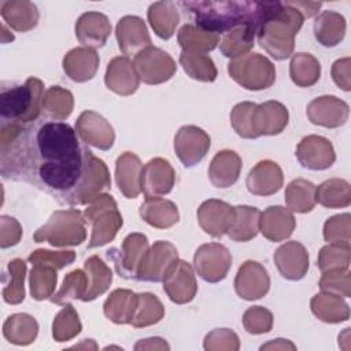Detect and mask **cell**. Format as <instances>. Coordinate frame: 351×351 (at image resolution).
I'll return each instance as SVG.
<instances>
[{
    "label": "cell",
    "instance_id": "ffe728a7",
    "mask_svg": "<svg viewBox=\"0 0 351 351\" xmlns=\"http://www.w3.org/2000/svg\"><path fill=\"white\" fill-rule=\"evenodd\" d=\"M299 163L308 170L329 169L336 160V152L332 143L318 134H310L300 140L296 147Z\"/></svg>",
    "mask_w": 351,
    "mask_h": 351
},
{
    "label": "cell",
    "instance_id": "8992f818",
    "mask_svg": "<svg viewBox=\"0 0 351 351\" xmlns=\"http://www.w3.org/2000/svg\"><path fill=\"white\" fill-rule=\"evenodd\" d=\"M84 217L92 225L88 248H96L112 241L123 225L115 199L108 193H100L84 210Z\"/></svg>",
    "mask_w": 351,
    "mask_h": 351
},
{
    "label": "cell",
    "instance_id": "83f0119b",
    "mask_svg": "<svg viewBox=\"0 0 351 351\" xmlns=\"http://www.w3.org/2000/svg\"><path fill=\"white\" fill-rule=\"evenodd\" d=\"M99 55L96 49L88 47H78L69 51L63 60V71L75 82H86L92 80L99 69Z\"/></svg>",
    "mask_w": 351,
    "mask_h": 351
},
{
    "label": "cell",
    "instance_id": "7c38bea8",
    "mask_svg": "<svg viewBox=\"0 0 351 351\" xmlns=\"http://www.w3.org/2000/svg\"><path fill=\"white\" fill-rule=\"evenodd\" d=\"M210 136L199 126L185 125L174 136V151L185 167L197 165L208 152Z\"/></svg>",
    "mask_w": 351,
    "mask_h": 351
},
{
    "label": "cell",
    "instance_id": "9f6ffc18",
    "mask_svg": "<svg viewBox=\"0 0 351 351\" xmlns=\"http://www.w3.org/2000/svg\"><path fill=\"white\" fill-rule=\"evenodd\" d=\"M243 326L251 335L267 333L273 328V314L262 306H252L243 314Z\"/></svg>",
    "mask_w": 351,
    "mask_h": 351
},
{
    "label": "cell",
    "instance_id": "8d00e7d4",
    "mask_svg": "<svg viewBox=\"0 0 351 351\" xmlns=\"http://www.w3.org/2000/svg\"><path fill=\"white\" fill-rule=\"evenodd\" d=\"M38 335V324L34 317L26 313L10 315L3 324V336L8 343L16 346L32 344Z\"/></svg>",
    "mask_w": 351,
    "mask_h": 351
},
{
    "label": "cell",
    "instance_id": "603a6c76",
    "mask_svg": "<svg viewBox=\"0 0 351 351\" xmlns=\"http://www.w3.org/2000/svg\"><path fill=\"white\" fill-rule=\"evenodd\" d=\"M274 263L280 274L291 281L302 280L308 270L310 256L306 247L299 241H287L274 252Z\"/></svg>",
    "mask_w": 351,
    "mask_h": 351
},
{
    "label": "cell",
    "instance_id": "be15d7a7",
    "mask_svg": "<svg viewBox=\"0 0 351 351\" xmlns=\"http://www.w3.org/2000/svg\"><path fill=\"white\" fill-rule=\"evenodd\" d=\"M289 5L295 7L303 18H311L318 14V10L321 8L322 3L319 1H287Z\"/></svg>",
    "mask_w": 351,
    "mask_h": 351
},
{
    "label": "cell",
    "instance_id": "ac0fdd59",
    "mask_svg": "<svg viewBox=\"0 0 351 351\" xmlns=\"http://www.w3.org/2000/svg\"><path fill=\"white\" fill-rule=\"evenodd\" d=\"M115 37L121 52L126 58H134L141 51L151 47V37L145 22L136 15H125L118 21Z\"/></svg>",
    "mask_w": 351,
    "mask_h": 351
},
{
    "label": "cell",
    "instance_id": "94428289",
    "mask_svg": "<svg viewBox=\"0 0 351 351\" xmlns=\"http://www.w3.org/2000/svg\"><path fill=\"white\" fill-rule=\"evenodd\" d=\"M22 226L21 223L10 215L0 217V247L8 248L16 245L22 239Z\"/></svg>",
    "mask_w": 351,
    "mask_h": 351
},
{
    "label": "cell",
    "instance_id": "8fae6325",
    "mask_svg": "<svg viewBox=\"0 0 351 351\" xmlns=\"http://www.w3.org/2000/svg\"><path fill=\"white\" fill-rule=\"evenodd\" d=\"M149 248L145 234L134 232L128 234L119 250L111 248L107 251V256L114 262L117 273L123 278H134L137 270L143 262V258Z\"/></svg>",
    "mask_w": 351,
    "mask_h": 351
},
{
    "label": "cell",
    "instance_id": "e7e4bbea",
    "mask_svg": "<svg viewBox=\"0 0 351 351\" xmlns=\"http://www.w3.org/2000/svg\"><path fill=\"white\" fill-rule=\"evenodd\" d=\"M170 346L160 337H148L138 340L134 344V350H169Z\"/></svg>",
    "mask_w": 351,
    "mask_h": 351
},
{
    "label": "cell",
    "instance_id": "680465c9",
    "mask_svg": "<svg viewBox=\"0 0 351 351\" xmlns=\"http://www.w3.org/2000/svg\"><path fill=\"white\" fill-rule=\"evenodd\" d=\"M74 259H75V252L71 250L49 251V250H44V248L33 251L27 258V261H29V263H32V266L33 265H47L56 270H60L64 266L71 265L74 262Z\"/></svg>",
    "mask_w": 351,
    "mask_h": 351
},
{
    "label": "cell",
    "instance_id": "74e56055",
    "mask_svg": "<svg viewBox=\"0 0 351 351\" xmlns=\"http://www.w3.org/2000/svg\"><path fill=\"white\" fill-rule=\"evenodd\" d=\"M84 270L88 276V289L82 302H92L107 292L112 282V271L97 255H92L85 261Z\"/></svg>",
    "mask_w": 351,
    "mask_h": 351
},
{
    "label": "cell",
    "instance_id": "91938a15",
    "mask_svg": "<svg viewBox=\"0 0 351 351\" xmlns=\"http://www.w3.org/2000/svg\"><path fill=\"white\" fill-rule=\"evenodd\" d=\"M203 348L206 351H237L240 348L239 336L228 328L214 329L206 335Z\"/></svg>",
    "mask_w": 351,
    "mask_h": 351
},
{
    "label": "cell",
    "instance_id": "5b68a950",
    "mask_svg": "<svg viewBox=\"0 0 351 351\" xmlns=\"http://www.w3.org/2000/svg\"><path fill=\"white\" fill-rule=\"evenodd\" d=\"M85 223L84 213L80 210H58L34 232L33 240L36 243H48L52 247L80 245L86 239Z\"/></svg>",
    "mask_w": 351,
    "mask_h": 351
},
{
    "label": "cell",
    "instance_id": "9a60e30c",
    "mask_svg": "<svg viewBox=\"0 0 351 351\" xmlns=\"http://www.w3.org/2000/svg\"><path fill=\"white\" fill-rule=\"evenodd\" d=\"M176 182V171L165 158H154L143 166L140 188L145 197H159L171 192Z\"/></svg>",
    "mask_w": 351,
    "mask_h": 351
},
{
    "label": "cell",
    "instance_id": "bcb514c9",
    "mask_svg": "<svg viewBox=\"0 0 351 351\" xmlns=\"http://www.w3.org/2000/svg\"><path fill=\"white\" fill-rule=\"evenodd\" d=\"M137 295L138 302L130 325L133 328H147L162 321L165 317V307L159 298L151 292H141Z\"/></svg>",
    "mask_w": 351,
    "mask_h": 351
},
{
    "label": "cell",
    "instance_id": "7bdbcfd3",
    "mask_svg": "<svg viewBox=\"0 0 351 351\" xmlns=\"http://www.w3.org/2000/svg\"><path fill=\"white\" fill-rule=\"evenodd\" d=\"M289 77L300 88L315 85L321 77V64L318 59L307 52H296L289 62Z\"/></svg>",
    "mask_w": 351,
    "mask_h": 351
},
{
    "label": "cell",
    "instance_id": "7a4b0ae2",
    "mask_svg": "<svg viewBox=\"0 0 351 351\" xmlns=\"http://www.w3.org/2000/svg\"><path fill=\"white\" fill-rule=\"evenodd\" d=\"M281 1H180L178 4L193 16L195 25L203 30L225 34L239 26H252L259 30L263 22L280 7Z\"/></svg>",
    "mask_w": 351,
    "mask_h": 351
},
{
    "label": "cell",
    "instance_id": "4fadbf2b",
    "mask_svg": "<svg viewBox=\"0 0 351 351\" xmlns=\"http://www.w3.org/2000/svg\"><path fill=\"white\" fill-rule=\"evenodd\" d=\"M111 188V178L107 165L93 155V152L88 158L85 173L81 178L78 189L74 195L71 206H84L89 204L95 197L104 191Z\"/></svg>",
    "mask_w": 351,
    "mask_h": 351
},
{
    "label": "cell",
    "instance_id": "ba28073f",
    "mask_svg": "<svg viewBox=\"0 0 351 351\" xmlns=\"http://www.w3.org/2000/svg\"><path fill=\"white\" fill-rule=\"evenodd\" d=\"M134 67L143 81L147 85H158L169 81L177 71L174 59L163 49L156 47H148L133 58Z\"/></svg>",
    "mask_w": 351,
    "mask_h": 351
},
{
    "label": "cell",
    "instance_id": "3957f363",
    "mask_svg": "<svg viewBox=\"0 0 351 351\" xmlns=\"http://www.w3.org/2000/svg\"><path fill=\"white\" fill-rule=\"evenodd\" d=\"M303 15L287 1L263 22L256 33L258 44L276 60L288 59L295 48V37L303 25Z\"/></svg>",
    "mask_w": 351,
    "mask_h": 351
},
{
    "label": "cell",
    "instance_id": "f6af8a7d",
    "mask_svg": "<svg viewBox=\"0 0 351 351\" xmlns=\"http://www.w3.org/2000/svg\"><path fill=\"white\" fill-rule=\"evenodd\" d=\"M287 208L292 213L306 214L315 207V185L304 178L291 181L285 188Z\"/></svg>",
    "mask_w": 351,
    "mask_h": 351
},
{
    "label": "cell",
    "instance_id": "e575fe53",
    "mask_svg": "<svg viewBox=\"0 0 351 351\" xmlns=\"http://www.w3.org/2000/svg\"><path fill=\"white\" fill-rule=\"evenodd\" d=\"M147 18L154 33L163 40H169L174 34L180 22V14L176 3L169 0L152 3L148 7Z\"/></svg>",
    "mask_w": 351,
    "mask_h": 351
},
{
    "label": "cell",
    "instance_id": "f35d334b",
    "mask_svg": "<svg viewBox=\"0 0 351 351\" xmlns=\"http://www.w3.org/2000/svg\"><path fill=\"white\" fill-rule=\"evenodd\" d=\"M259 217L261 211L256 207L236 206L233 222L226 234L237 243L252 240L259 232Z\"/></svg>",
    "mask_w": 351,
    "mask_h": 351
},
{
    "label": "cell",
    "instance_id": "db71d44e",
    "mask_svg": "<svg viewBox=\"0 0 351 351\" xmlns=\"http://www.w3.org/2000/svg\"><path fill=\"white\" fill-rule=\"evenodd\" d=\"M319 288L322 292L339 295L341 298L351 296V274L348 269H337L324 271L319 278Z\"/></svg>",
    "mask_w": 351,
    "mask_h": 351
},
{
    "label": "cell",
    "instance_id": "d4e9b609",
    "mask_svg": "<svg viewBox=\"0 0 351 351\" xmlns=\"http://www.w3.org/2000/svg\"><path fill=\"white\" fill-rule=\"evenodd\" d=\"M284 184V174L278 163L265 159L258 162L248 173L245 185L255 196H270L277 193Z\"/></svg>",
    "mask_w": 351,
    "mask_h": 351
},
{
    "label": "cell",
    "instance_id": "ee69618b",
    "mask_svg": "<svg viewBox=\"0 0 351 351\" xmlns=\"http://www.w3.org/2000/svg\"><path fill=\"white\" fill-rule=\"evenodd\" d=\"M315 202L326 208L348 207L351 204V185L343 178H329L315 186Z\"/></svg>",
    "mask_w": 351,
    "mask_h": 351
},
{
    "label": "cell",
    "instance_id": "6f0895ef",
    "mask_svg": "<svg viewBox=\"0 0 351 351\" xmlns=\"http://www.w3.org/2000/svg\"><path fill=\"white\" fill-rule=\"evenodd\" d=\"M255 103L241 101L237 103L230 112V123L233 130L241 138H255L252 132V111Z\"/></svg>",
    "mask_w": 351,
    "mask_h": 351
},
{
    "label": "cell",
    "instance_id": "f546056e",
    "mask_svg": "<svg viewBox=\"0 0 351 351\" xmlns=\"http://www.w3.org/2000/svg\"><path fill=\"white\" fill-rule=\"evenodd\" d=\"M241 165V158L236 151H218L208 166V178L211 184L217 188L232 186L239 180Z\"/></svg>",
    "mask_w": 351,
    "mask_h": 351
},
{
    "label": "cell",
    "instance_id": "f1b7e54d",
    "mask_svg": "<svg viewBox=\"0 0 351 351\" xmlns=\"http://www.w3.org/2000/svg\"><path fill=\"white\" fill-rule=\"evenodd\" d=\"M143 163L134 152H123L115 162V182L121 193L128 199H136L140 192V176Z\"/></svg>",
    "mask_w": 351,
    "mask_h": 351
},
{
    "label": "cell",
    "instance_id": "836d02e7",
    "mask_svg": "<svg viewBox=\"0 0 351 351\" xmlns=\"http://www.w3.org/2000/svg\"><path fill=\"white\" fill-rule=\"evenodd\" d=\"M310 307L313 314L326 322V324H339L350 318V307L346 300L335 293L321 292L311 298Z\"/></svg>",
    "mask_w": 351,
    "mask_h": 351
},
{
    "label": "cell",
    "instance_id": "1f68e13d",
    "mask_svg": "<svg viewBox=\"0 0 351 351\" xmlns=\"http://www.w3.org/2000/svg\"><path fill=\"white\" fill-rule=\"evenodd\" d=\"M143 221L156 229H167L180 219L178 208L174 202L163 197H145L138 208Z\"/></svg>",
    "mask_w": 351,
    "mask_h": 351
},
{
    "label": "cell",
    "instance_id": "7dc6e473",
    "mask_svg": "<svg viewBox=\"0 0 351 351\" xmlns=\"http://www.w3.org/2000/svg\"><path fill=\"white\" fill-rule=\"evenodd\" d=\"M178 62L182 66L184 71L196 81L213 82L218 75L213 59L206 53H192L182 51L180 53Z\"/></svg>",
    "mask_w": 351,
    "mask_h": 351
},
{
    "label": "cell",
    "instance_id": "4dcf8cb0",
    "mask_svg": "<svg viewBox=\"0 0 351 351\" xmlns=\"http://www.w3.org/2000/svg\"><path fill=\"white\" fill-rule=\"evenodd\" d=\"M0 15L5 25L16 32H29L38 23L37 5L27 0H5L0 4Z\"/></svg>",
    "mask_w": 351,
    "mask_h": 351
},
{
    "label": "cell",
    "instance_id": "277c9868",
    "mask_svg": "<svg viewBox=\"0 0 351 351\" xmlns=\"http://www.w3.org/2000/svg\"><path fill=\"white\" fill-rule=\"evenodd\" d=\"M44 84L37 77H29L23 85L1 84L0 115L1 122L27 125L40 118Z\"/></svg>",
    "mask_w": 351,
    "mask_h": 351
},
{
    "label": "cell",
    "instance_id": "60d3db41",
    "mask_svg": "<svg viewBox=\"0 0 351 351\" xmlns=\"http://www.w3.org/2000/svg\"><path fill=\"white\" fill-rule=\"evenodd\" d=\"M74 108V96L70 90L53 85L49 86L41 101V110L45 114V118L52 121H64L70 117Z\"/></svg>",
    "mask_w": 351,
    "mask_h": 351
},
{
    "label": "cell",
    "instance_id": "30bf717a",
    "mask_svg": "<svg viewBox=\"0 0 351 351\" xmlns=\"http://www.w3.org/2000/svg\"><path fill=\"white\" fill-rule=\"evenodd\" d=\"M193 265L204 281L214 284L226 278L232 267V255L223 244L207 243L196 250Z\"/></svg>",
    "mask_w": 351,
    "mask_h": 351
},
{
    "label": "cell",
    "instance_id": "e0dca14e",
    "mask_svg": "<svg viewBox=\"0 0 351 351\" xmlns=\"http://www.w3.org/2000/svg\"><path fill=\"white\" fill-rule=\"evenodd\" d=\"M306 114L311 123L333 129L347 122L350 108L344 100L332 95H325L313 99L307 104Z\"/></svg>",
    "mask_w": 351,
    "mask_h": 351
},
{
    "label": "cell",
    "instance_id": "f907efd6",
    "mask_svg": "<svg viewBox=\"0 0 351 351\" xmlns=\"http://www.w3.org/2000/svg\"><path fill=\"white\" fill-rule=\"evenodd\" d=\"M82 324L80 321L78 313L73 304L66 303L63 308L55 315L52 322V337L58 343L69 341L80 335Z\"/></svg>",
    "mask_w": 351,
    "mask_h": 351
},
{
    "label": "cell",
    "instance_id": "44dd1931",
    "mask_svg": "<svg viewBox=\"0 0 351 351\" xmlns=\"http://www.w3.org/2000/svg\"><path fill=\"white\" fill-rule=\"evenodd\" d=\"M234 217V207L218 199L204 200L197 208V222L204 233L221 239L228 233Z\"/></svg>",
    "mask_w": 351,
    "mask_h": 351
},
{
    "label": "cell",
    "instance_id": "9c48e42d",
    "mask_svg": "<svg viewBox=\"0 0 351 351\" xmlns=\"http://www.w3.org/2000/svg\"><path fill=\"white\" fill-rule=\"evenodd\" d=\"M177 262V248L170 241L158 240L147 250L143 262L137 270L136 280L148 282L163 281Z\"/></svg>",
    "mask_w": 351,
    "mask_h": 351
},
{
    "label": "cell",
    "instance_id": "816d5d0a",
    "mask_svg": "<svg viewBox=\"0 0 351 351\" xmlns=\"http://www.w3.org/2000/svg\"><path fill=\"white\" fill-rule=\"evenodd\" d=\"M86 289H88V276L85 270L75 269L69 274H66L59 291L51 296V302L55 304L63 306L70 300H75V299L82 300V298L86 293Z\"/></svg>",
    "mask_w": 351,
    "mask_h": 351
},
{
    "label": "cell",
    "instance_id": "b9f144b4",
    "mask_svg": "<svg viewBox=\"0 0 351 351\" xmlns=\"http://www.w3.org/2000/svg\"><path fill=\"white\" fill-rule=\"evenodd\" d=\"M258 29L252 26H239L225 33L219 41V51L225 58L237 59L247 53L254 47Z\"/></svg>",
    "mask_w": 351,
    "mask_h": 351
},
{
    "label": "cell",
    "instance_id": "681fc988",
    "mask_svg": "<svg viewBox=\"0 0 351 351\" xmlns=\"http://www.w3.org/2000/svg\"><path fill=\"white\" fill-rule=\"evenodd\" d=\"M56 271V269L47 265H33L29 274V285L34 300L51 299L58 282Z\"/></svg>",
    "mask_w": 351,
    "mask_h": 351
},
{
    "label": "cell",
    "instance_id": "ab89813d",
    "mask_svg": "<svg viewBox=\"0 0 351 351\" xmlns=\"http://www.w3.org/2000/svg\"><path fill=\"white\" fill-rule=\"evenodd\" d=\"M177 41L184 52L207 53L219 44V36L203 30L193 23H186L178 30Z\"/></svg>",
    "mask_w": 351,
    "mask_h": 351
},
{
    "label": "cell",
    "instance_id": "11a10c76",
    "mask_svg": "<svg viewBox=\"0 0 351 351\" xmlns=\"http://www.w3.org/2000/svg\"><path fill=\"white\" fill-rule=\"evenodd\" d=\"M350 214H339L326 219L324 223V239L328 243L350 245L351 241V219Z\"/></svg>",
    "mask_w": 351,
    "mask_h": 351
},
{
    "label": "cell",
    "instance_id": "2e32d148",
    "mask_svg": "<svg viewBox=\"0 0 351 351\" xmlns=\"http://www.w3.org/2000/svg\"><path fill=\"white\" fill-rule=\"evenodd\" d=\"M270 289L267 270L256 261H245L234 277V291L244 300L262 299Z\"/></svg>",
    "mask_w": 351,
    "mask_h": 351
},
{
    "label": "cell",
    "instance_id": "03108f58",
    "mask_svg": "<svg viewBox=\"0 0 351 351\" xmlns=\"http://www.w3.org/2000/svg\"><path fill=\"white\" fill-rule=\"evenodd\" d=\"M261 350H296V346L287 339H274L261 346Z\"/></svg>",
    "mask_w": 351,
    "mask_h": 351
},
{
    "label": "cell",
    "instance_id": "c3c4849f",
    "mask_svg": "<svg viewBox=\"0 0 351 351\" xmlns=\"http://www.w3.org/2000/svg\"><path fill=\"white\" fill-rule=\"evenodd\" d=\"M7 270V281L1 292L3 300L8 304H19L25 299L26 263L25 261L15 258L8 262Z\"/></svg>",
    "mask_w": 351,
    "mask_h": 351
},
{
    "label": "cell",
    "instance_id": "d6a6232c",
    "mask_svg": "<svg viewBox=\"0 0 351 351\" xmlns=\"http://www.w3.org/2000/svg\"><path fill=\"white\" fill-rule=\"evenodd\" d=\"M138 302V295L130 289L118 288L112 291L103 304L104 315L114 324H130Z\"/></svg>",
    "mask_w": 351,
    "mask_h": 351
},
{
    "label": "cell",
    "instance_id": "cb8c5ba5",
    "mask_svg": "<svg viewBox=\"0 0 351 351\" xmlns=\"http://www.w3.org/2000/svg\"><path fill=\"white\" fill-rule=\"evenodd\" d=\"M104 84L110 90L117 95H133L140 85V77L137 74L134 63L126 56L112 58L106 69Z\"/></svg>",
    "mask_w": 351,
    "mask_h": 351
},
{
    "label": "cell",
    "instance_id": "52a82bcc",
    "mask_svg": "<svg viewBox=\"0 0 351 351\" xmlns=\"http://www.w3.org/2000/svg\"><path fill=\"white\" fill-rule=\"evenodd\" d=\"M230 78L248 90H262L270 88L276 81V67L273 62L258 53L250 52L228 63Z\"/></svg>",
    "mask_w": 351,
    "mask_h": 351
},
{
    "label": "cell",
    "instance_id": "4316f807",
    "mask_svg": "<svg viewBox=\"0 0 351 351\" xmlns=\"http://www.w3.org/2000/svg\"><path fill=\"white\" fill-rule=\"evenodd\" d=\"M111 33L108 18L97 11H88L80 15L75 22V37L88 48H100L106 44Z\"/></svg>",
    "mask_w": 351,
    "mask_h": 351
},
{
    "label": "cell",
    "instance_id": "d590c367",
    "mask_svg": "<svg viewBox=\"0 0 351 351\" xmlns=\"http://www.w3.org/2000/svg\"><path fill=\"white\" fill-rule=\"evenodd\" d=\"M346 18L336 11H322L314 22L315 40L324 47H336L346 36Z\"/></svg>",
    "mask_w": 351,
    "mask_h": 351
},
{
    "label": "cell",
    "instance_id": "f5cc1de1",
    "mask_svg": "<svg viewBox=\"0 0 351 351\" xmlns=\"http://www.w3.org/2000/svg\"><path fill=\"white\" fill-rule=\"evenodd\" d=\"M351 259V248L346 244H335L328 243L319 250L317 265L319 270H337V269H348Z\"/></svg>",
    "mask_w": 351,
    "mask_h": 351
},
{
    "label": "cell",
    "instance_id": "5bb4252c",
    "mask_svg": "<svg viewBox=\"0 0 351 351\" xmlns=\"http://www.w3.org/2000/svg\"><path fill=\"white\" fill-rule=\"evenodd\" d=\"M75 132L85 144L101 151L110 149L115 141V132L110 122L92 110L80 114L75 121Z\"/></svg>",
    "mask_w": 351,
    "mask_h": 351
},
{
    "label": "cell",
    "instance_id": "7402d4cb",
    "mask_svg": "<svg viewBox=\"0 0 351 351\" xmlns=\"http://www.w3.org/2000/svg\"><path fill=\"white\" fill-rule=\"evenodd\" d=\"M288 108L276 100L255 104L252 111L254 137L280 134L288 125Z\"/></svg>",
    "mask_w": 351,
    "mask_h": 351
},
{
    "label": "cell",
    "instance_id": "d6986e66",
    "mask_svg": "<svg viewBox=\"0 0 351 351\" xmlns=\"http://www.w3.org/2000/svg\"><path fill=\"white\" fill-rule=\"evenodd\" d=\"M163 291L176 304H185L195 299L197 293V282L191 263L178 259L176 266L165 277Z\"/></svg>",
    "mask_w": 351,
    "mask_h": 351
},
{
    "label": "cell",
    "instance_id": "6da1fadb",
    "mask_svg": "<svg viewBox=\"0 0 351 351\" xmlns=\"http://www.w3.org/2000/svg\"><path fill=\"white\" fill-rule=\"evenodd\" d=\"M0 154L4 178L29 182L71 206L92 151L69 123L38 118L27 125L1 122Z\"/></svg>",
    "mask_w": 351,
    "mask_h": 351
},
{
    "label": "cell",
    "instance_id": "484cf974",
    "mask_svg": "<svg viewBox=\"0 0 351 351\" xmlns=\"http://www.w3.org/2000/svg\"><path fill=\"white\" fill-rule=\"evenodd\" d=\"M296 228L293 213L282 206H270L259 217V232L265 239L278 243L289 239Z\"/></svg>",
    "mask_w": 351,
    "mask_h": 351
},
{
    "label": "cell",
    "instance_id": "6125c7cd",
    "mask_svg": "<svg viewBox=\"0 0 351 351\" xmlns=\"http://www.w3.org/2000/svg\"><path fill=\"white\" fill-rule=\"evenodd\" d=\"M332 78L335 81V84L348 92L351 89V59L348 56L337 59L333 64H332Z\"/></svg>",
    "mask_w": 351,
    "mask_h": 351
}]
</instances>
